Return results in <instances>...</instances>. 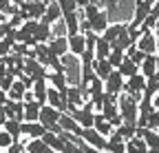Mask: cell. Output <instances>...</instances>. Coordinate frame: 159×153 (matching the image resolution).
<instances>
[{"mask_svg":"<svg viewBox=\"0 0 159 153\" xmlns=\"http://www.w3.org/2000/svg\"><path fill=\"white\" fill-rule=\"evenodd\" d=\"M93 129L95 131H99L104 138H108L111 136V131H113V127H111V122L102 116V113H95V120H93Z\"/></svg>","mask_w":159,"mask_h":153,"instance_id":"cb8c5ba5","label":"cell"},{"mask_svg":"<svg viewBox=\"0 0 159 153\" xmlns=\"http://www.w3.org/2000/svg\"><path fill=\"white\" fill-rule=\"evenodd\" d=\"M148 129H152V131H159V111H150L148 113V124H146Z\"/></svg>","mask_w":159,"mask_h":153,"instance_id":"74e56055","label":"cell"},{"mask_svg":"<svg viewBox=\"0 0 159 153\" xmlns=\"http://www.w3.org/2000/svg\"><path fill=\"white\" fill-rule=\"evenodd\" d=\"M22 153H29V151H27V149H25V151H22Z\"/></svg>","mask_w":159,"mask_h":153,"instance_id":"f5cc1de1","label":"cell"},{"mask_svg":"<svg viewBox=\"0 0 159 153\" xmlns=\"http://www.w3.org/2000/svg\"><path fill=\"white\" fill-rule=\"evenodd\" d=\"M117 109H119V116H122L124 122L128 124H137V116H139V100H135L133 95L128 93H119L117 95Z\"/></svg>","mask_w":159,"mask_h":153,"instance_id":"6da1fadb","label":"cell"},{"mask_svg":"<svg viewBox=\"0 0 159 153\" xmlns=\"http://www.w3.org/2000/svg\"><path fill=\"white\" fill-rule=\"evenodd\" d=\"M40 109H42V104L40 102H35V100H31V102H25V122H35L38 120V116H40Z\"/></svg>","mask_w":159,"mask_h":153,"instance_id":"d4e9b609","label":"cell"},{"mask_svg":"<svg viewBox=\"0 0 159 153\" xmlns=\"http://www.w3.org/2000/svg\"><path fill=\"white\" fill-rule=\"evenodd\" d=\"M144 89H146V78L142 73H135V75H130V78L124 80V93L133 95L135 100H142Z\"/></svg>","mask_w":159,"mask_h":153,"instance_id":"3957f363","label":"cell"},{"mask_svg":"<svg viewBox=\"0 0 159 153\" xmlns=\"http://www.w3.org/2000/svg\"><path fill=\"white\" fill-rule=\"evenodd\" d=\"M7 22H9V25H11L13 29H18V27H22V22H25V18H22V13L18 11V13L9 16V20H7Z\"/></svg>","mask_w":159,"mask_h":153,"instance_id":"b9f144b4","label":"cell"},{"mask_svg":"<svg viewBox=\"0 0 159 153\" xmlns=\"http://www.w3.org/2000/svg\"><path fill=\"white\" fill-rule=\"evenodd\" d=\"M106 153H126V142H108L106 140Z\"/></svg>","mask_w":159,"mask_h":153,"instance_id":"d590c367","label":"cell"},{"mask_svg":"<svg viewBox=\"0 0 159 153\" xmlns=\"http://www.w3.org/2000/svg\"><path fill=\"white\" fill-rule=\"evenodd\" d=\"M44 131H47V129L40 124L38 120H35V122H25V120H22V136H27V138H42Z\"/></svg>","mask_w":159,"mask_h":153,"instance_id":"e0dca14e","label":"cell"},{"mask_svg":"<svg viewBox=\"0 0 159 153\" xmlns=\"http://www.w3.org/2000/svg\"><path fill=\"white\" fill-rule=\"evenodd\" d=\"M148 11H150V5H146L144 0H135V11H133V20H130V25H133V27H139V25L146 20Z\"/></svg>","mask_w":159,"mask_h":153,"instance_id":"5bb4252c","label":"cell"},{"mask_svg":"<svg viewBox=\"0 0 159 153\" xmlns=\"http://www.w3.org/2000/svg\"><path fill=\"white\" fill-rule=\"evenodd\" d=\"M9 7H11V0H0V13H5V16H7Z\"/></svg>","mask_w":159,"mask_h":153,"instance_id":"ee69618b","label":"cell"},{"mask_svg":"<svg viewBox=\"0 0 159 153\" xmlns=\"http://www.w3.org/2000/svg\"><path fill=\"white\" fill-rule=\"evenodd\" d=\"M93 71H95V78H99V80H106L108 75H111V71H113V65H111L106 58H102V60H95V62H93Z\"/></svg>","mask_w":159,"mask_h":153,"instance_id":"d6986e66","label":"cell"},{"mask_svg":"<svg viewBox=\"0 0 159 153\" xmlns=\"http://www.w3.org/2000/svg\"><path fill=\"white\" fill-rule=\"evenodd\" d=\"M144 2H146V5H150V7H152V5H155V2H157V0H144Z\"/></svg>","mask_w":159,"mask_h":153,"instance_id":"681fc988","label":"cell"},{"mask_svg":"<svg viewBox=\"0 0 159 153\" xmlns=\"http://www.w3.org/2000/svg\"><path fill=\"white\" fill-rule=\"evenodd\" d=\"M40 20H44V22H49V25H55L57 20H62V11H60L57 0H49L47 7H44V16L40 18Z\"/></svg>","mask_w":159,"mask_h":153,"instance_id":"4fadbf2b","label":"cell"},{"mask_svg":"<svg viewBox=\"0 0 159 153\" xmlns=\"http://www.w3.org/2000/svg\"><path fill=\"white\" fill-rule=\"evenodd\" d=\"M133 42H130V38H128V29L126 31H122V33H119L117 38H115V40L111 42V49H119V51H126L128 47H130Z\"/></svg>","mask_w":159,"mask_h":153,"instance_id":"f546056e","label":"cell"},{"mask_svg":"<svg viewBox=\"0 0 159 153\" xmlns=\"http://www.w3.org/2000/svg\"><path fill=\"white\" fill-rule=\"evenodd\" d=\"M5 20H7V16H5V13H0V22H5Z\"/></svg>","mask_w":159,"mask_h":153,"instance_id":"f907efd6","label":"cell"},{"mask_svg":"<svg viewBox=\"0 0 159 153\" xmlns=\"http://www.w3.org/2000/svg\"><path fill=\"white\" fill-rule=\"evenodd\" d=\"M25 142H27V140H16V142H11V144L7 146V153H22V151H25Z\"/></svg>","mask_w":159,"mask_h":153,"instance_id":"60d3db41","label":"cell"},{"mask_svg":"<svg viewBox=\"0 0 159 153\" xmlns=\"http://www.w3.org/2000/svg\"><path fill=\"white\" fill-rule=\"evenodd\" d=\"M146 151H148V146L139 136H135L126 142V153H146Z\"/></svg>","mask_w":159,"mask_h":153,"instance_id":"f1b7e54d","label":"cell"},{"mask_svg":"<svg viewBox=\"0 0 159 153\" xmlns=\"http://www.w3.org/2000/svg\"><path fill=\"white\" fill-rule=\"evenodd\" d=\"M13 82H16V75H13L9 69H7V73L2 75V78H0V89H2V91H9Z\"/></svg>","mask_w":159,"mask_h":153,"instance_id":"8d00e7d4","label":"cell"},{"mask_svg":"<svg viewBox=\"0 0 159 153\" xmlns=\"http://www.w3.org/2000/svg\"><path fill=\"white\" fill-rule=\"evenodd\" d=\"M128 29V25H124V22H113V25H108L106 29H104V33H102V38L106 42H113L115 38L122 33V31H126Z\"/></svg>","mask_w":159,"mask_h":153,"instance_id":"603a6c76","label":"cell"},{"mask_svg":"<svg viewBox=\"0 0 159 153\" xmlns=\"http://www.w3.org/2000/svg\"><path fill=\"white\" fill-rule=\"evenodd\" d=\"M31 91H33V98H35V102H40V104H47V91H49L47 80H35V82H33V87H31Z\"/></svg>","mask_w":159,"mask_h":153,"instance_id":"ffe728a7","label":"cell"},{"mask_svg":"<svg viewBox=\"0 0 159 153\" xmlns=\"http://www.w3.org/2000/svg\"><path fill=\"white\" fill-rule=\"evenodd\" d=\"M111 65H113V69H117L119 65H122V60H124V51H119V49H111V53H108V58H106Z\"/></svg>","mask_w":159,"mask_h":153,"instance_id":"e575fe53","label":"cell"},{"mask_svg":"<svg viewBox=\"0 0 159 153\" xmlns=\"http://www.w3.org/2000/svg\"><path fill=\"white\" fill-rule=\"evenodd\" d=\"M66 40H69V53L73 55H82L84 49H86V36L80 31V33H73V36H66Z\"/></svg>","mask_w":159,"mask_h":153,"instance_id":"7c38bea8","label":"cell"},{"mask_svg":"<svg viewBox=\"0 0 159 153\" xmlns=\"http://www.w3.org/2000/svg\"><path fill=\"white\" fill-rule=\"evenodd\" d=\"M49 51L53 55H57V58H62L64 53H69V40H66V36H51V40L47 42Z\"/></svg>","mask_w":159,"mask_h":153,"instance_id":"8fae6325","label":"cell"},{"mask_svg":"<svg viewBox=\"0 0 159 153\" xmlns=\"http://www.w3.org/2000/svg\"><path fill=\"white\" fill-rule=\"evenodd\" d=\"M60 113L57 109H53L51 104H42V109H40V116H38V122L42 124L47 131L51 133H62V127H60Z\"/></svg>","mask_w":159,"mask_h":153,"instance_id":"7a4b0ae2","label":"cell"},{"mask_svg":"<svg viewBox=\"0 0 159 153\" xmlns=\"http://www.w3.org/2000/svg\"><path fill=\"white\" fill-rule=\"evenodd\" d=\"M7 120H22L25 118V102L22 100H7L2 104Z\"/></svg>","mask_w":159,"mask_h":153,"instance_id":"ba28073f","label":"cell"},{"mask_svg":"<svg viewBox=\"0 0 159 153\" xmlns=\"http://www.w3.org/2000/svg\"><path fill=\"white\" fill-rule=\"evenodd\" d=\"M5 120H7V116H5V111H2V107H0V129H2Z\"/></svg>","mask_w":159,"mask_h":153,"instance_id":"7dc6e473","label":"cell"},{"mask_svg":"<svg viewBox=\"0 0 159 153\" xmlns=\"http://www.w3.org/2000/svg\"><path fill=\"white\" fill-rule=\"evenodd\" d=\"M86 25H89V31H93V33H97V36H102L104 29L108 27V11H106V9H99Z\"/></svg>","mask_w":159,"mask_h":153,"instance_id":"52a82bcc","label":"cell"},{"mask_svg":"<svg viewBox=\"0 0 159 153\" xmlns=\"http://www.w3.org/2000/svg\"><path fill=\"white\" fill-rule=\"evenodd\" d=\"M139 73H142L144 78H152V75L157 73V53L146 55V58L142 60V65H139Z\"/></svg>","mask_w":159,"mask_h":153,"instance_id":"2e32d148","label":"cell"},{"mask_svg":"<svg viewBox=\"0 0 159 153\" xmlns=\"http://www.w3.org/2000/svg\"><path fill=\"white\" fill-rule=\"evenodd\" d=\"M80 136H82V140H84L89 146H95V149H99V151L106 149V138H104L99 131H95L93 127H91V129H82Z\"/></svg>","mask_w":159,"mask_h":153,"instance_id":"8992f818","label":"cell"},{"mask_svg":"<svg viewBox=\"0 0 159 153\" xmlns=\"http://www.w3.org/2000/svg\"><path fill=\"white\" fill-rule=\"evenodd\" d=\"M11 51L25 58V55H29V51H31V49H29V45H25V42H16V45L11 47Z\"/></svg>","mask_w":159,"mask_h":153,"instance_id":"ab89813d","label":"cell"},{"mask_svg":"<svg viewBox=\"0 0 159 153\" xmlns=\"http://www.w3.org/2000/svg\"><path fill=\"white\" fill-rule=\"evenodd\" d=\"M11 142H16V140L9 136L5 129H0V151H7V146H9Z\"/></svg>","mask_w":159,"mask_h":153,"instance_id":"f35d334b","label":"cell"},{"mask_svg":"<svg viewBox=\"0 0 159 153\" xmlns=\"http://www.w3.org/2000/svg\"><path fill=\"white\" fill-rule=\"evenodd\" d=\"M51 36H53V33H51V25L44 22V20H38V29H35V33H33L35 45H38V42H49Z\"/></svg>","mask_w":159,"mask_h":153,"instance_id":"ac0fdd59","label":"cell"},{"mask_svg":"<svg viewBox=\"0 0 159 153\" xmlns=\"http://www.w3.org/2000/svg\"><path fill=\"white\" fill-rule=\"evenodd\" d=\"M117 131H119V136L124 138V142H128L130 138H135V133H137V124H128V122H122L117 127Z\"/></svg>","mask_w":159,"mask_h":153,"instance_id":"d6a6232c","label":"cell"},{"mask_svg":"<svg viewBox=\"0 0 159 153\" xmlns=\"http://www.w3.org/2000/svg\"><path fill=\"white\" fill-rule=\"evenodd\" d=\"M7 53H11V45L7 40H0V58H5Z\"/></svg>","mask_w":159,"mask_h":153,"instance_id":"7bdbcfd3","label":"cell"},{"mask_svg":"<svg viewBox=\"0 0 159 153\" xmlns=\"http://www.w3.org/2000/svg\"><path fill=\"white\" fill-rule=\"evenodd\" d=\"M75 2H77V7H80V9H82V7H86V5L91 2V0H75Z\"/></svg>","mask_w":159,"mask_h":153,"instance_id":"c3c4849f","label":"cell"},{"mask_svg":"<svg viewBox=\"0 0 159 153\" xmlns=\"http://www.w3.org/2000/svg\"><path fill=\"white\" fill-rule=\"evenodd\" d=\"M124 53H126V55H128V58H130V60H133V62H135V65H137V67H139V65H142V60H144V58H146V53H144V51H142V49H139V47H137V45H130V47H128V49H126V51H124Z\"/></svg>","mask_w":159,"mask_h":153,"instance_id":"1f68e13d","label":"cell"},{"mask_svg":"<svg viewBox=\"0 0 159 153\" xmlns=\"http://www.w3.org/2000/svg\"><path fill=\"white\" fill-rule=\"evenodd\" d=\"M146 153H159V149H148Z\"/></svg>","mask_w":159,"mask_h":153,"instance_id":"816d5d0a","label":"cell"},{"mask_svg":"<svg viewBox=\"0 0 159 153\" xmlns=\"http://www.w3.org/2000/svg\"><path fill=\"white\" fill-rule=\"evenodd\" d=\"M22 71H25L27 75H31L33 82H35V80H47V73H49V69H47L44 65H40L35 58H31V55H25Z\"/></svg>","mask_w":159,"mask_h":153,"instance_id":"277c9868","label":"cell"},{"mask_svg":"<svg viewBox=\"0 0 159 153\" xmlns=\"http://www.w3.org/2000/svg\"><path fill=\"white\" fill-rule=\"evenodd\" d=\"M47 82H51L49 87L57 89L62 95H66V91H69V80H66V73H62V71H49V73H47Z\"/></svg>","mask_w":159,"mask_h":153,"instance_id":"9c48e42d","label":"cell"},{"mask_svg":"<svg viewBox=\"0 0 159 153\" xmlns=\"http://www.w3.org/2000/svg\"><path fill=\"white\" fill-rule=\"evenodd\" d=\"M66 100H69V107H82V104L86 102L77 84H69V91H66Z\"/></svg>","mask_w":159,"mask_h":153,"instance_id":"44dd1931","label":"cell"},{"mask_svg":"<svg viewBox=\"0 0 159 153\" xmlns=\"http://www.w3.org/2000/svg\"><path fill=\"white\" fill-rule=\"evenodd\" d=\"M57 5H60V11H62V16L80 11V7H77V2H75V0H57Z\"/></svg>","mask_w":159,"mask_h":153,"instance_id":"836d02e7","label":"cell"},{"mask_svg":"<svg viewBox=\"0 0 159 153\" xmlns=\"http://www.w3.org/2000/svg\"><path fill=\"white\" fill-rule=\"evenodd\" d=\"M139 49H142L146 55H152V53H157V33L155 31H146L139 40L135 42Z\"/></svg>","mask_w":159,"mask_h":153,"instance_id":"30bf717a","label":"cell"},{"mask_svg":"<svg viewBox=\"0 0 159 153\" xmlns=\"http://www.w3.org/2000/svg\"><path fill=\"white\" fill-rule=\"evenodd\" d=\"M25 149H27L29 153H55L42 138H31V140H27V142H25Z\"/></svg>","mask_w":159,"mask_h":153,"instance_id":"9a60e30c","label":"cell"},{"mask_svg":"<svg viewBox=\"0 0 159 153\" xmlns=\"http://www.w3.org/2000/svg\"><path fill=\"white\" fill-rule=\"evenodd\" d=\"M2 129L9 133L13 140H20V138H22V120H5Z\"/></svg>","mask_w":159,"mask_h":153,"instance_id":"484cf974","label":"cell"},{"mask_svg":"<svg viewBox=\"0 0 159 153\" xmlns=\"http://www.w3.org/2000/svg\"><path fill=\"white\" fill-rule=\"evenodd\" d=\"M60 127H62V131H66V133H75V136H80L82 133V127H80L69 113H62L60 116Z\"/></svg>","mask_w":159,"mask_h":153,"instance_id":"7402d4cb","label":"cell"},{"mask_svg":"<svg viewBox=\"0 0 159 153\" xmlns=\"http://www.w3.org/2000/svg\"><path fill=\"white\" fill-rule=\"evenodd\" d=\"M117 71H119V73H122V75H124V78H130V75H135V73H139V67H137V65H135V62H133V60L128 58V55H126V53H124V60H122V65H119V67H117Z\"/></svg>","mask_w":159,"mask_h":153,"instance_id":"4316f807","label":"cell"},{"mask_svg":"<svg viewBox=\"0 0 159 153\" xmlns=\"http://www.w3.org/2000/svg\"><path fill=\"white\" fill-rule=\"evenodd\" d=\"M108 53H111V42H106L102 36H97V40H95V60L108 58Z\"/></svg>","mask_w":159,"mask_h":153,"instance_id":"83f0119b","label":"cell"},{"mask_svg":"<svg viewBox=\"0 0 159 153\" xmlns=\"http://www.w3.org/2000/svg\"><path fill=\"white\" fill-rule=\"evenodd\" d=\"M25 91H27V87L20 82V80H16V82L11 84V89L7 91V98H9V100H22V98H25Z\"/></svg>","mask_w":159,"mask_h":153,"instance_id":"4dcf8cb0","label":"cell"},{"mask_svg":"<svg viewBox=\"0 0 159 153\" xmlns=\"http://www.w3.org/2000/svg\"><path fill=\"white\" fill-rule=\"evenodd\" d=\"M152 107H155V111H159V93L152 95Z\"/></svg>","mask_w":159,"mask_h":153,"instance_id":"bcb514c9","label":"cell"},{"mask_svg":"<svg viewBox=\"0 0 159 153\" xmlns=\"http://www.w3.org/2000/svg\"><path fill=\"white\" fill-rule=\"evenodd\" d=\"M7 100H9V98H7V91H2V89H0V107H2Z\"/></svg>","mask_w":159,"mask_h":153,"instance_id":"f6af8a7d","label":"cell"},{"mask_svg":"<svg viewBox=\"0 0 159 153\" xmlns=\"http://www.w3.org/2000/svg\"><path fill=\"white\" fill-rule=\"evenodd\" d=\"M124 80H126L124 75L119 73L117 69H113L111 75L104 80V91H106V93H113V95H119V93L124 91Z\"/></svg>","mask_w":159,"mask_h":153,"instance_id":"5b68a950","label":"cell"}]
</instances>
